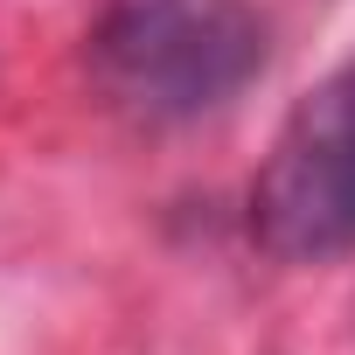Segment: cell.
<instances>
[{
  "label": "cell",
  "mask_w": 355,
  "mask_h": 355,
  "mask_svg": "<svg viewBox=\"0 0 355 355\" xmlns=\"http://www.w3.org/2000/svg\"><path fill=\"white\" fill-rule=\"evenodd\" d=\"M91 70L139 125H196L265 70V15L251 0H119L91 35Z\"/></svg>",
  "instance_id": "6da1fadb"
},
{
  "label": "cell",
  "mask_w": 355,
  "mask_h": 355,
  "mask_svg": "<svg viewBox=\"0 0 355 355\" xmlns=\"http://www.w3.org/2000/svg\"><path fill=\"white\" fill-rule=\"evenodd\" d=\"M251 237L279 265L355 251V56L286 112L251 182Z\"/></svg>",
  "instance_id": "7a4b0ae2"
}]
</instances>
